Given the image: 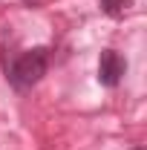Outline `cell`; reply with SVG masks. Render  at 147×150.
Returning a JSON list of instances; mask_svg holds the SVG:
<instances>
[{
  "mask_svg": "<svg viewBox=\"0 0 147 150\" xmlns=\"http://www.w3.org/2000/svg\"><path fill=\"white\" fill-rule=\"evenodd\" d=\"M98 3H101V9H104L107 15H112V18L124 15L130 6H133V0H98Z\"/></svg>",
  "mask_w": 147,
  "mask_h": 150,
  "instance_id": "obj_3",
  "label": "cell"
},
{
  "mask_svg": "<svg viewBox=\"0 0 147 150\" xmlns=\"http://www.w3.org/2000/svg\"><path fill=\"white\" fill-rule=\"evenodd\" d=\"M133 150H144V147H133Z\"/></svg>",
  "mask_w": 147,
  "mask_h": 150,
  "instance_id": "obj_4",
  "label": "cell"
},
{
  "mask_svg": "<svg viewBox=\"0 0 147 150\" xmlns=\"http://www.w3.org/2000/svg\"><path fill=\"white\" fill-rule=\"evenodd\" d=\"M124 72H127V61L118 55L115 49H104L101 61H98V81L104 87H115Z\"/></svg>",
  "mask_w": 147,
  "mask_h": 150,
  "instance_id": "obj_2",
  "label": "cell"
},
{
  "mask_svg": "<svg viewBox=\"0 0 147 150\" xmlns=\"http://www.w3.org/2000/svg\"><path fill=\"white\" fill-rule=\"evenodd\" d=\"M46 64H49V52H46L43 46H35V49L23 52V55L12 64V69H9V81H12V87L26 90V87L37 84V81L46 75Z\"/></svg>",
  "mask_w": 147,
  "mask_h": 150,
  "instance_id": "obj_1",
  "label": "cell"
}]
</instances>
